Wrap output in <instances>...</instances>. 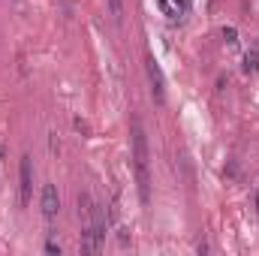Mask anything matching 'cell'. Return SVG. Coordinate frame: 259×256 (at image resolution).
Listing matches in <instances>:
<instances>
[{"label": "cell", "instance_id": "cell-3", "mask_svg": "<svg viewBox=\"0 0 259 256\" xmlns=\"http://www.w3.org/2000/svg\"><path fill=\"white\" fill-rule=\"evenodd\" d=\"M145 69H148V81H151V94L157 103H166V81H163V72H160V64L154 61V55L145 58Z\"/></svg>", "mask_w": 259, "mask_h": 256}, {"label": "cell", "instance_id": "cell-2", "mask_svg": "<svg viewBox=\"0 0 259 256\" xmlns=\"http://www.w3.org/2000/svg\"><path fill=\"white\" fill-rule=\"evenodd\" d=\"M30 193H33V169H30V154L21 157L18 163V205H30Z\"/></svg>", "mask_w": 259, "mask_h": 256}, {"label": "cell", "instance_id": "cell-6", "mask_svg": "<svg viewBox=\"0 0 259 256\" xmlns=\"http://www.w3.org/2000/svg\"><path fill=\"white\" fill-rule=\"evenodd\" d=\"M157 3H160V9H163L169 18H181V15H184V9H181L178 0H157Z\"/></svg>", "mask_w": 259, "mask_h": 256}, {"label": "cell", "instance_id": "cell-10", "mask_svg": "<svg viewBox=\"0 0 259 256\" xmlns=\"http://www.w3.org/2000/svg\"><path fill=\"white\" fill-rule=\"evenodd\" d=\"M46 253H52V256H61V244H58L55 238H49V241H46Z\"/></svg>", "mask_w": 259, "mask_h": 256}, {"label": "cell", "instance_id": "cell-9", "mask_svg": "<svg viewBox=\"0 0 259 256\" xmlns=\"http://www.w3.org/2000/svg\"><path fill=\"white\" fill-rule=\"evenodd\" d=\"M223 39H226L229 46H235V42H238V30H235V27H223Z\"/></svg>", "mask_w": 259, "mask_h": 256}, {"label": "cell", "instance_id": "cell-5", "mask_svg": "<svg viewBox=\"0 0 259 256\" xmlns=\"http://www.w3.org/2000/svg\"><path fill=\"white\" fill-rule=\"evenodd\" d=\"M103 232L97 229V226H91V223H84V229H81V250H88V253H100L103 250Z\"/></svg>", "mask_w": 259, "mask_h": 256}, {"label": "cell", "instance_id": "cell-11", "mask_svg": "<svg viewBox=\"0 0 259 256\" xmlns=\"http://www.w3.org/2000/svg\"><path fill=\"white\" fill-rule=\"evenodd\" d=\"M256 211H259V190H256Z\"/></svg>", "mask_w": 259, "mask_h": 256}, {"label": "cell", "instance_id": "cell-7", "mask_svg": "<svg viewBox=\"0 0 259 256\" xmlns=\"http://www.w3.org/2000/svg\"><path fill=\"white\" fill-rule=\"evenodd\" d=\"M106 3H109V12H112L115 24H121L124 21V0H106Z\"/></svg>", "mask_w": 259, "mask_h": 256}, {"label": "cell", "instance_id": "cell-4", "mask_svg": "<svg viewBox=\"0 0 259 256\" xmlns=\"http://www.w3.org/2000/svg\"><path fill=\"white\" fill-rule=\"evenodd\" d=\"M39 205H42V217H46V220H55V217H58V211H61V196H58V187H55V184H46V187H42Z\"/></svg>", "mask_w": 259, "mask_h": 256}, {"label": "cell", "instance_id": "cell-8", "mask_svg": "<svg viewBox=\"0 0 259 256\" xmlns=\"http://www.w3.org/2000/svg\"><path fill=\"white\" fill-rule=\"evenodd\" d=\"M244 69H247V72H256L259 69V55L256 52H247V55H244Z\"/></svg>", "mask_w": 259, "mask_h": 256}, {"label": "cell", "instance_id": "cell-1", "mask_svg": "<svg viewBox=\"0 0 259 256\" xmlns=\"http://www.w3.org/2000/svg\"><path fill=\"white\" fill-rule=\"evenodd\" d=\"M130 139H133V169H136V184H139V199L148 205L151 199V169H148V160H151V151H148V136L139 118L130 121Z\"/></svg>", "mask_w": 259, "mask_h": 256}]
</instances>
